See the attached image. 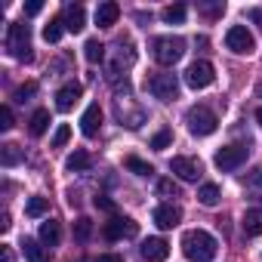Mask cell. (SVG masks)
I'll return each instance as SVG.
<instances>
[{"instance_id": "obj_1", "label": "cell", "mask_w": 262, "mask_h": 262, "mask_svg": "<svg viewBox=\"0 0 262 262\" xmlns=\"http://www.w3.org/2000/svg\"><path fill=\"white\" fill-rule=\"evenodd\" d=\"M182 250H185V256H188L191 262H213L219 244H216V237H213L210 231L194 228V231H185V234H182Z\"/></svg>"}, {"instance_id": "obj_2", "label": "cell", "mask_w": 262, "mask_h": 262, "mask_svg": "<svg viewBox=\"0 0 262 262\" xmlns=\"http://www.w3.org/2000/svg\"><path fill=\"white\" fill-rule=\"evenodd\" d=\"M7 50H10L13 59L28 62L31 59V28L22 25V22H13L10 31H7Z\"/></svg>"}, {"instance_id": "obj_3", "label": "cell", "mask_w": 262, "mask_h": 262, "mask_svg": "<svg viewBox=\"0 0 262 262\" xmlns=\"http://www.w3.org/2000/svg\"><path fill=\"white\" fill-rule=\"evenodd\" d=\"M185 123H188V133H191V136H213V133H216V126H219L216 114H213L207 105H194V108H188Z\"/></svg>"}, {"instance_id": "obj_4", "label": "cell", "mask_w": 262, "mask_h": 262, "mask_svg": "<svg viewBox=\"0 0 262 262\" xmlns=\"http://www.w3.org/2000/svg\"><path fill=\"white\" fill-rule=\"evenodd\" d=\"M151 50H155V59L161 62V65H176L182 56H185V40L182 37H158L155 43H151Z\"/></svg>"}, {"instance_id": "obj_5", "label": "cell", "mask_w": 262, "mask_h": 262, "mask_svg": "<svg viewBox=\"0 0 262 262\" xmlns=\"http://www.w3.org/2000/svg\"><path fill=\"white\" fill-rule=\"evenodd\" d=\"M213 80H216V68H213L207 59H198V62H191V65L185 68V83H188L191 90H207Z\"/></svg>"}, {"instance_id": "obj_6", "label": "cell", "mask_w": 262, "mask_h": 262, "mask_svg": "<svg viewBox=\"0 0 262 262\" xmlns=\"http://www.w3.org/2000/svg\"><path fill=\"white\" fill-rule=\"evenodd\" d=\"M148 90H151L155 99L173 102L179 96V80H176V74H151L148 77Z\"/></svg>"}, {"instance_id": "obj_7", "label": "cell", "mask_w": 262, "mask_h": 262, "mask_svg": "<svg viewBox=\"0 0 262 262\" xmlns=\"http://www.w3.org/2000/svg\"><path fill=\"white\" fill-rule=\"evenodd\" d=\"M225 47H228L234 56H250L253 47H256V40H253V34H250L244 25H231L228 34H225Z\"/></svg>"}, {"instance_id": "obj_8", "label": "cell", "mask_w": 262, "mask_h": 262, "mask_svg": "<svg viewBox=\"0 0 262 262\" xmlns=\"http://www.w3.org/2000/svg\"><path fill=\"white\" fill-rule=\"evenodd\" d=\"M247 145H225V148H219L216 151V158H213V164L222 170V173H231V170H237L244 161H247Z\"/></svg>"}, {"instance_id": "obj_9", "label": "cell", "mask_w": 262, "mask_h": 262, "mask_svg": "<svg viewBox=\"0 0 262 262\" xmlns=\"http://www.w3.org/2000/svg\"><path fill=\"white\" fill-rule=\"evenodd\" d=\"M102 234L108 241H120V237H133L136 234V222L133 219H123V216H114L111 222L102 225Z\"/></svg>"}, {"instance_id": "obj_10", "label": "cell", "mask_w": 262, "mask_h": 262, "mask_svg": "<svg viewBox=\"0 0 262 262\" xmlns=\"http://www.w3.org/2000/svg\"><path fill=\"white\" fill-rule=\"evenodd\" d=\"M170 170H173L179 179H185V182H198L201 173H204L201 161H194V158H173V161H170Z\"/></svg>"}, {"instance_id": "obj_11", "label": "cell", "mask_w": 262, "mask_h": 262, "mask_svg": "<svg viewBox=\"0 0 262 262\" xmlns=\"http://www.w3.org/2000/svg\"><path fill=\"white\" fill-rule=\"evenodd\" d=\"M99 129H102V108H99V102H93L80 117V133L86 139H93V136H99Z\"/></svg>"}, {"instance_id": "obj_12", "label": "cell", "mask_w": 262, "mask_h": 262, "mask_svg": "<svg viewBox=\"0 0 262 262\" xmlns=\"http://www.w3.org/2000/svg\"><path fill=\"white\" fill-rule=\"evenodd\" d=\"M167 256H170V244L164 237H148L142 244V259L145 262H167Z\"/></svg>"}, {"instance_id": "obj_13", "label": "cell", "mask_w": 262, "mask_h": 262, "mask_svg": "<svg viewBox=\"0 0 262 262\" xmlns=\"http://www.w3.org/2000/svg\"><path fill=\"white\" fill-rule=\"evenodd\" d=\"M80 93H83V86H80L77 80L65 83V86L56 93V108H59V111H71V108H74V102L80 99Z\"/></svg>"}, {"instance_id": "obj_14", "label": "cell", "mask_w": 262, "mask_h": 262, "mask_svg": "<svg viewBox=\"0 0 262 262\" xmlns=\"http://www.w3.org/2000/svg\"><path fill=\"white\" fill-rule=\"evenodd\" d=\"M179 222H182V210H179V207L161 204V207L155 210V225H158V228H176Z\"/></svg>"}, {"instance_id": "obj_15", "label": "cell", "mask_w": 262, "mask_h": 262, "mask_svg": "<svg viewBox=\"0 0 262 262\" xmlns=\"http://www.w3.org/2000/svg\"><path fill=\"white\" fill-rule=\"evenodd\" d=\"M62 22H65V31H74V34H80V31H83V25H86V10H83L80 4H71V7H65V16H62Z\"/></svg>"}, {"instance_id": "obj_16", "label": "cell", "mask_w": 262, "mask_h": 262, "mask_svg": "<svg viewBox=\"0 0 262 262\" xmlns=\"http://www.w3.org/2000/svg\"><path fill=\"white\" fill-rule=\"evenodd\" d=\"M117 16H120V7L114 4V0H105V4H99V7H96V25H99V28L114 25V22H117Z\"/></svg>"}, {"instance_id": "obj_17", "label": "cell", "mask_w": 262, "mask_h": 262, "mask_svg": "<svg viewBox=\"0 0 262 262\" xmlns=\"http://www.w3.org/2000/svg\"><path fill=\"white\" fill-rule=\"evenodd\" d=\"M241 228H244V234H247V237H259V234H262V207L247 210V213H244Z\"/></svg>"}, {"instance_id": "obj_18", "label": "cell", "mask_w": 262, "mask_h": 262, "mask_svg": "<svg viewBox=\"0 0 262 262\" xmlns=\"http://www.w3.org/2000/svg\"><path fill=\"white\" fill-rule=\"evenodd\" d=\"M47 126H50V111H47V108H37V111L31 114V120H28V133H31V136H43Z\"/></svg>"}, {"instance_id": "obj_19", "label": "cell", "mask_w": 262, "mask_h": 262, "mask_svg": "<svg viewBox=\"0 0 262 262\" xmlns=\"http://www.w3.org/2000/svg\"><path fill=\"white\" fill-rule=\"evenodd\" d=\"M22 250H25V259H28V262H50L47 247H40V244H37V241H31V237H25V241H22Z\"/></svg>"}, {"instance_id": "obj_20", "label": "cell", "mask_w": 262, "mask_h": 262, "mask_svg": "<svg viewBox=\"0 0 262 262\" xmlns=\"http://www.w3.org/2000/svg\"><path fill=\"white\" fill-rule=\"evenodd\" d=\"M59 237H62L59 222H56V219H47V222L40 225V241H43V244H50V247H56V244H59Z\"/></svg>"}, {"instance_id": "obj_21", "label": "cell", "mask_w": 262, "mask_h": 262, "mask_svg": "<svg viewBox=\"0 0 262 262\" xmlns=\"http://www.w3.org/2000/svg\"><path fill=\"white\" fill-rule=\"evenodd\" d=\"M123 167H126L129 173H136V176H151V173H155V167H151V164H145V161H142V158H136V155L123 158Z\"/></svg>"}, {"instance_id": "obj_22", "label": "cell", "mask_w": 262, "mask_h": 262, "mask_svg": "<svg viewBox=\"0 0 262 262\" xmlns=\"http://www.w3.org/2000/svg\"><path fill=\"white\" fill-rule=\"evenodd\" d=\"M219 198H222V194H219V185H213V182H207V185L198 188V201H201L204 207H216Z\"/></svg>"}, {"instance_id": "obj_23", "label": "cell", "mask_w": 262, "mask_h": 262, "mask_svg": "<svg viewBox=\"0 0 262 262\" xmlns=\"http://www.w3.org/2000/svg\"><path fill=\"white\" fill-rule=\"evenodd\" d=\"M185 13H188L185 4H173V7H167V10L161 13V19H164L167 25H182V22H185Z\"/></svg>"}, {"instance_id": "obj_24", "label": "cell", "mask_w": 262, "mask_h": 262, "mask_svg": "<svg viewBox=\"0 0 262 262\" xmlns=\"http://www.w3.org/2000/svg\"><path fill=\"white\" fill-rule=\"evenodd\" d=\"M0 164H4V167H16V164H22V151H19V145H0Z\"/></svg>"}, {"instance_id": "obj_25", "label": "cell", "mask_w": 262, "mask_h": 262, "mask_svg": "<svg viewBox=\"0 0 262 262\" xmlns=\"http://www.w3.org/2000/svg\"><path fill=\"white\" fill-rule=\"evenodd\" d=\"M62 31H65L62 16H59V19H50V25L43 28V40H47V43H59V40H62Z\"/></svg>"}, {"instance_id": "obj_26", "label": "cell", "mask_w": 262, "mask_h": 262, "mask_svg": "<svg viewBox=\"0 0 262 262\" xmlns=\"http://www.w3.org/2000/svg\"><path fill=\"white\" fill-rule=\"evenodd\" d=\"M83 56H86V62H90V65H99V62L105 59V47H102L99 40H86V47H83Z\"/></svg>"}, {"instance_id": "obj_27", "label": "cell", "mask_w": 262, "mask_h": 262, "mask_svg": "<svg viewBox=\"0 0 262 262\" xmlns=\"http://www.w3.org/2000/svg\"><path fill=\"white\" fill-rule=\"evenodd\" d=\"M65 167H68L71 173H83V170H90V155H86V151H74V155L65 161Z\"/></svg>"}, {"instance_id": "obj_28", "label": "cell", "mask_w": 262, "mask_h": 262, "mask_svg": "<svg viewBox=\"0 0 262 262\" xmlns=\"http://www.w3.org/2000/svg\"><path fill=\"white\" fill-rule=\"evenodd\" d=\"M47 210H50V201H47V198H40V194L28 198V204H25V213H28V216H34V219H37V216H43Z\"/></svg>"}, {"instance_id": "obj_29", "label": "cell", "mask_w": 262, "mask_h": 262, "mask_svg": "<svg viewBox=\"0 0 262 262\" xmlns=\"http://www.w3.org/2000/svg\"><path fill=\"white\" fill-rule=\"evenodd\" d=\"M90 234H93V222H90L86 216H80V219L74 222V237L83 244V241H90Z\"/></svg>"}, {"instance_id": "obj_30", "label": "cell", "mask_w": 262, "mask_h": 262, "mask_svg": "<svg viewBox=\"0 0 262 262\" xmlns=\"http://www.w3.org/2000/svg\"><path fill=\"white\" fill-rule=\"evenodd\" d=\"M170 142H173V133H170L167 126H164V129H158V133H155V139H151V148H155V151H164V148H170Z\"/></svg>"}, {"instance_id": "obj_31", "label": "cell", "mask_w": 262, "mask_h": 262, "mask_svg": "<svg viewBox=\"0 0 262 262\" xmlns=\"http://www.w3.org/2000/svg\"><path fill=\"white\" fill-rule=\"evenodd\" d=\"M34 93H37V83H31V80H28V83H22V86L16 90V96H13V99H16V102H28Z\"/></svg>"}, {"instance_id": "obj_32", "label": "cell", "mask_w": 262, "mask_h": 262, "mask_svg": "<svg viewBox=\"0 0 262 262\" xmlns=\"http://www.w3.org/2000/svg\"><path fill=\"white\" fill-rule=\"evenodd\" d=\"M68 139H71V126H68V123H62V126L56 129V136H53V148H62Z\"/></svg>"}, {"instance_id": "obj_33", "label": "cell", "mask_w": 262, "mask_h": 262, "mask_svg": "<svg viewBox=\"0 0 262 262\" xmlns=\"http://www.w3.org/2000/svg\"><path fill=\"white\" fill-rule=\"evenodd\" d=\"M13 108L10 105H0V129H13Z\"/></svg>"}, {"instance_id": "obj_34", "label": "cell", "mask_w": 262, "mask_h": 262, "mask_svg": "<svg viewBox=\"0 0 262 262\" xmlns=\"http://www.w3.org/2000/svg\"><path fill=\"white\" fill-rule=\"evenodd\" d=\"M198 10H201L204 16H210V19H216V16H222V13H225V4H201Z\"/></svg>"}, {"instance_id": "obj_35", "label": "cell", "mask_w": 262, "mask_h": 262, "mask_svg": "<svg viewBox=\"0 0 262 262\" xmlns=\"http://www.w3.org/2000/svg\"><path fill=\"white\" fill-rule=\"evenodd\" d=\"M158 191H161L164 198H176V194H179V188L173 185V179H161V182H158Z\"/></svg>"}, {"instance_id": "obj_36", "label": "cell", "mask_w": 262, "mask_h": 262, "mask_svg": "<svg viewBox=\"0 0 262 262\" xmlns=\"http://www.w3.org/2000/svg\"><path fill=\"white\" fill-rule=\"evenodd\" d=\"M247 182H250V185H256V188H262V167H256V170H250V176H247Z\"/></svg>"}, {"instance_id": "obj_37", "label": "cell", "mask_w": 262, "mask_h": 262, "mask_svg": "<svg viewBox=\"0 0 262 262\" xmlns=\"http://www.w3.org/2000/svg\"><path fill=\"white\" fill-rule=\"evenodd\" d=\"M43 10V4H40V0H31V4H25V16H37Z\"/></svg>"}, {"instance_id": "obj_38", "label": "cell", "mask_w": 262, "mask_h": 262, "mask_svg": "<svg viewBox=\"0 0 262 262\" xmlns=\"http://www.w3.org/2000/svg\"><path fill=\"white\" fill-rule=\"evenodd\" d=\"M96 262H123V256H117V253H102Z\"/></svg>"}, {"instance_id": "obj_39", "label": "cell", "mask_w": 262, "mask_h": 262, "mask_svg": "<svg viewBox=\"0 0 262 262\" xmlns=\"http://www.w3.org/2000/svg\"><path fill=\"white\" fill-rule=\"evenodd\" d=\"M96 207H102V210H108V213H111V210H114V204H111V201H108V198H102V194H99V198H96Z\"/></svg>"}, {"instance_id": "obj_40", "label": "cell", "mask_w": 262, "mask_h": 262, "mask_svg": "<svg viewBox=\"0 0 262 262\" xmlns=\"http://www.w3.org/2000/svg\"><path fill=\"white\" fill-rule=\"evenodd\" d=\"M0 231H10V213L0 216Z\"/></svg>"}, {"instance_id": "obj_41", "label": "cell", "mask_w": 262, "mask_h": 262, "mask_svg": "<svg viewBox=\"0 0 262 262\" xmlns=\"http://www.w3.org/2000/svg\"><path fill=\"white\" fill-rule=\"evenodd\" d=\"M247 16H250V19H253V22H259V25H262V10H250V13H247Z\"/></svg>"}, {"instance_id": "obj_42", "label": "cell", "mask_w": 262, "mask_h": 262, "mask_svg": "<svg viewBox=\"0 0 262 262\" xmlns=\"http://www.w3.org/2000/svg\"><path fill=\"white\" fill-rule=\"evenodd\" d=\"M0 259H4V262H13V250H4V253H0Z\"/></svg>"}, {"instance_id": "obj_43", "label": "cell", "mask_w": 262, "mask_h": 262, "mask_svg": "<svg viewBox=\"0 0 262 262\" xmlns=\"http://www.w3.org/2000/svg\"><path fill=\"white\" fill-rule=\"evenodd\" d=\"M256 120H259V123H262V108H259V111H256Z\"/></svg>"}, {"instance_id": "obj_44", "label": "cell", "mask_w": 262, "mask_h": 262, "mask_svg": "<svg viewBox=\"0 0 262 262\" xmlns=\"http://www.w3.org/2000/svg\"><path fill=\"white\" fill-rule=\"evenodd\" d=\"M256 93H259V99H262V83H259V90H256Z\"/></svg>"}]
</instances>
